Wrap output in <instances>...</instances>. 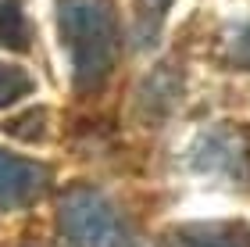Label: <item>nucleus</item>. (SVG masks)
Returning a JSON list of instances; mask_svg holds the SVG:
<instances>
[{
  "label": "nucleus",
  "instance_id": "f257e3e1",
  "mask_svg": "<svg viewBox=\"0 0 250 247\" xmlns=\"http://www.w3.org/2000/svg\"><path fill=\"white\" fill-rule=\"evenodd\" d=\"M58 25H61L68 58H72L75 90H86V93L100 90L118 58L115 7L107 0H61Z\"/></svg>",
  "mask_w": 250,
  "mask_h": 247
},
{
  "label": "nucleus",
  "instance_id": "f03ea898",
  "mask_svg": "<svg viewBox=\"0 0 250 247\" xmlns=\"http://www.w3.org/2000/svg\"><path fill=\"white\" fill-rule=\"evenodd\" d=\"M58 226L72 247H129L122 215L93 186H72L58 201Z\"/></svg>",
  "mask_w": 250,
  "mask_h": 247
},
{
  "label": "nucleus",
  "instance_id": "7ed1b4c3",
  "mask_svg": "<svg viewBox=\"0 0 250 247\" xmlns=\"http://www.w3.org/2000/svg\"><path fill=\"white\" fill-rule=\"evenodd\" d=\"M189 168L204 176H225V179H243L250 168V129L243 126H211L204 129L189 147Z\"/></svg>",
  "mask_w": 250,
  "mask_h": 247
},
{
  "label": "nucleus",
  "instance_id": "20e7f679",
  "mask_svg": "<svg viewBox=\"0 0 250 247\" xmlns=\"http://www.w3.org/2000/svg\"><path fill=\"white\" fill-rule=\"evenodd\" d=\"M50 190V168L15 151H0V211L29 208Z\"/></svg>",
  "mask_w": 250,
  "mask_h": 247
},
{
  "label": "nucleus",
  "instance_id": "39448f33",
  "mask_svg": "<svg viewBox=\"0 0 250 247\" xmlns=\"http://www.w3.org/2000/svg\"><path fill=\"white\" fill-rule=\"evenodd\" d=\"M165 247H250L247 222H193L175 226Z\"/></svg>",
  "mask_w": 250,
  "mask_h": 247
},
{
  "label": "nucleus",
  "instance_id": "423d86ee",
  "mask_svg": "<svg viewBox=\"0 0 250 247\" xmlns=\"http://www.w3.org/2000/svg\"><path fill=\"white\" fill-rule=\"evenodd\" d=\"M0 47L4 50L29 47V18L18 0H0Z\"/></svg>",
  "mask_w": 250,
  "mask_h": 247
},
{
  "label": "nucleus",
  "instance_id": "0eeeda50",
  "mask_svg": "<svg viewBox=\"0 0 250 247\" xmlns=\"http://www.w3.org/2000/svg\"><path fill=\"white\" fill-rule=\"evenodd\" d=\"M32 90V79H29V72H21L18 65H7V61H0V108H11V104H18L21 97H25Z\"/></svg>",
  "mask_w": 250,
  "mask_h": 247
},
{
  "label": "nucleus",
  "instance_id": "6e6552de",
  "mask_svg": "<svg viewBox=\"0 0 250 247\" xmlns=\"http://www.w3.org/2000/svg\"><path fill=\"white\" fill-rule=\"evenodd\" d=\"M229 61L236 65V68H250V22L232 32V40H229Z\"/></svg>",
  "mask_w": 250,
  "mask_h": 247
}]
</instances>
